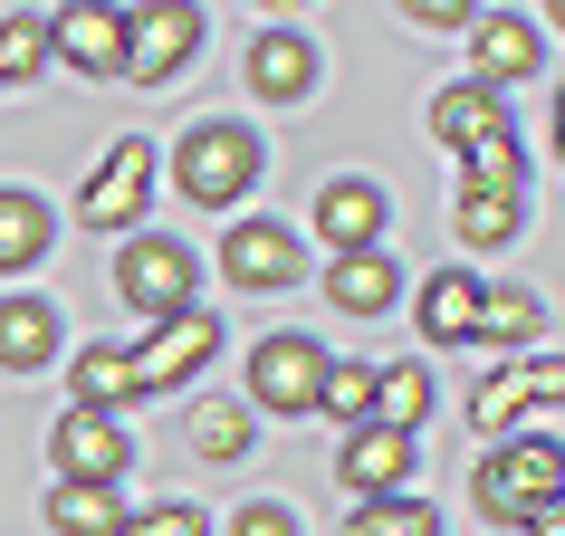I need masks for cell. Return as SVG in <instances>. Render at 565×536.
I'll return each instance as SVG.
<instances>
[{
    "label": "cell",
    "instance_id": "obj_32",
    "mask_svg": "<svg viewBox=\"0 0 565 536\" xmlns=\"http://www.w3.org/2000/svg\"><path fill=\"white\" fill-rule=\"evenodd\" d=\"M413 20H422V30H470V10H460V0H422Z\"/></svg>",
    "mask_w": 565,
    "mask_h": 536
},
{
    "label": "cell",
    "instance_id": "obj_7",
    "mask_svg": "<svg viewBox=\"0 0 565 536\" xmlns=\"http://www.w3.org/2000/svg\"><path fill=\"white\" fill-rule=\"evenodd\" d=\"M221 278H231L239 298H278V288H298L307 278V239L288 221H231L221 239Z\"/></svg>",
    "mask_w": 565,
    "mask_h": 536
},
{
    "label": "cell",
    "instance_id": "obj_1",
    "mask_svg": "<svg viewBox=\"0 0 565 536\" xmlns=\"http://www.w3.org/2000/svg\"><path fill=\"white\" fill-rule=\"evenodd\" d=\"M259 135L249 125H231V116H202V125H182L173 135V192L192 211H231V202H249L259 192Z\"/></svg>",
    "mask_w": 565,
    "mask_h": 536
},
{
    "label": "cell",
    "instance_id": "obj_18",
    "mask_svg": "<svg viewBox=\"0 0 565 536\" xmlns=\"http://www.w3.org/2000/svg\"><path fill=\"white\" fill-rule=\"evenodd\" d=\"M49 249H58V211L39 192H0V278H30Z\"/></svg>",
    "mask_w": 565,
    "mask_h": 536
},
{
    "label": "cell",
    "instance_id": "obj_9",
    "mask_svg": "<svg viewBox=\"0 0 565 536\" xmlns=\"http://www.w3.org/2000/svg\"><path fill=\"white\" fill-rule=\"evenodd\" d=\"M145 202H153V144L125 135V144H106V163L87 173L77 221H87V231H125V221H145Z\"/></svg>",
    "mask_w": 565,
    "mask_h": 536
},
{
    "label": "cell",
    "instance_id": "obj_17",
    "mask_svg": "<svg viewBox=\"0 0 565 536\" xmlns=\"http://www.w3.org/2000/svg\"><path fill=\"white\" fill-rule=\"evenodd\" d=\"M327 298L345 307V317H384V307L403 298V268H393V249H345V259H327Z\"/></svg>",
    "mask_w": 565,
    "mask_h": 536
},
{
    "label": "cell",
    "instance_id": "obj_15",
    "mask_svg": "<svg viewBox=\"0 0 565 536\" xmlns=\"http://www.w3.org/2000/svg\"><path fill=\"white\" fill-rule=\"evenodd\" d=\"M556 393H565V364H556V355L499 364V374H489V384L470 393V421H479V431H508V421H518V412H546Z\"/></svg>",
    "mask_w": 565,
    "mask_h": 536
},
{
    "label": "cell",
    "instance_id": "obj_29",
    "mask_svg": "<svg viewBox=\"0 0 565 536\" xmlns=\"http://www.w3.org/2000/svg\"><path fill=\"white\" fill-rule=\"evenodd\" d=\"M345 536H441V517H431V507H422L413 489H403V499H364Z\"/></svg>",
    "mask_w": 565,
    "mask_h": 536
},
{
    "label": "cell",
    "instance_id": "obj_13",
    "mask_svg": "<svg viewBox=\"0 0 565 536\" xmlns=\"http://www.w3.org/2000/svg\"><path fill=\"white\" fill-rule=\"evenodd\" d=\"M508 135H518V125H508V106H499L489 87H470V77H450V87L431 96V144H450L460 163H470V153H489V144H508Z\"/></svg>",
    "mask_w": 565,
    "mask_h": 536
},
{
    "label": "cell",
    "instance_id": "obj_19",
    "mask_svg": "<svg viewBox=\"0 0 565 536\" xmlns=\"http://www.w3.org/2000/svg\"><path fill=\"white\" fill-rule=\"evenodd\" d=\"M58 307L49 298H0V374H39V364L58 355Z\"/></svg>",
    "mask_w": 565,
    "mask_h": 536
},
{
    "label": "cell",
    "instance_id": "obj_26",
    "mask_svg": "<svg viewBox=\"0 0 565 536\" xmlns=\"http://www.w3.org/2000/svg\"><path fill=\"white\" fill-rule=\"evenodd\" d=\"M422 412H431V374L422 364H374V421L384 431H422Z\"/></svg>",
    "mask_w": 565,
    "mask_h": 536
},
{
    "label": "cell",
    "instance_id": "obj_28",
    "mask_svg": "<svg viewBox=\"0 0 565 536\" xmlns=\"http://www.w3.org/2000/svg\"><path fill=\"white\" fill-rule=\"evenodd\" d=\"M39 67H49V20H30V10H20V20H0V96L30 87Z\"/></svg>",
    "mask_w": 565,
    "mask_h": 536
},
{
    "label": "cell",
    "instance_id": "obj_2",
    "mask_svg": "<svg viewBox=\"0 0 565 536\" xmlns=\"http://www.w3.org/2000/svg\"><path fill=\"white\" fill-rule=\"evenodd\" d=\"M556 479H565V450H556V403L536 412V431L499 441L489 460L470 470V499L499 517V527H527L536 507H556Z\"/></svg>",
    "mask_w": 565,
    "mask_h": 536
},
{
    "label": "cell",
    "instance_id": "obj_16",
    "mask_svg": "<svg viewBox=\"0 0 565 536\" xmlns=\"http://www.w3.org/2000/svg\"><path fill=\"white\" fill-rule=\"evenodd\" d=\"M49 58H67L77 77H125V10H58Z\"/></svg>",
    "mask_w": 565,
    "mask_h": 536
},
{
    "label": "cell",
    "instance_id": "obj_25",
    "mask_svg": "<svg viewBox=\"0 0 565 536\" xmlns=\"http://www.w3.org/2000/svg\"><path fill=\"white\" fill-rule=\"evenodd\" d=\"M116 527H125L116 489H77V479L49 489V536H116Z\"/></svg>",
    "mask_w": 565,
    "mask_h": 536
},
{
    "label": "cell",
    "instance_id": "obj_21",
    "mask_svg": "<svg viewBox=\"0 0 565 536\" xmlns=\"http://www.w3.org/2000/svg\"><path fill=\"white\" fill-rule=\"evenodd\" d=\"M422 345H470V317H479V278L470 268H441L431 288H422Z\"/></svg>",
    "mask_w": 565,
    "mask_h": 536
},
{
    "label": "cell",
    "instance_id": "obj_4",
    "mask_svg": "<svg viewBox=\"0 0 565 536\" xmlns=\"http://www.w3.org/2000/svg\"><path fill=\"white\" fill-rule=\"evenodd\" d=\"M192 278H202V268H192V249H182L173 231H145V239H125V249H116V298L135 307L145 326H163V317L192 307Z\"/></svg>",
    "mask_w": 565,
    "mask_h": 536
},
{
    "label": "cell",
    "instance_id": "obj_22",
    "mask_svg": "<svg viewBox=\"0 0 565 536\" xmlns=\"http://www.w3.org/2000/svg\"><path fill=\"white\" fill-rule=\"evenodd\" d=\"M450 231H460V249H508V239H518V192L460 182V192H450Z\"/></svg>",
    "mask_w": 565,
    "mask_h": 536
},
{
    "label": "cell",
    "instance_id": "obj_20",
    "mask_svg": "<svg viewBox=\"0 0 565 536\" xmlns=\"http://www.w3.org/2000/svg\"><path fill=\"white\" fill-rule=\"evenodd\" d=\"M536 335H546V298L536 288H479L470 345H536Z\"/></svg>",
    "mask_w": 565,
    "mask_h": 536
},
{
    "label": "cell",
    "instance_id": "obj_27",
    "mask_svg": "<svg viewBox=\"0 0 565 536\" xmlns=\"http://www.w3.org/2000/svg\"><path fill=\"white\" fill-rule=\"evenodd\" d=\"M317 412H335L345 431L374 421V364H335V355H327V374H317Z\"/></svg>",
    "mask_w": 565,
    "mask_h": 536
},
{
    "label": "cell",
    "instance_id": "obj_14",
    "mask_svg": "<svg viewBox=\"0 0 565 536\" xmlns=\"http://www.w3.org/2000/svg\"><path fill=\"white\" fill-rule=\"evenodd\" d=\"M249 96L259 106H307L317 96V39L307 30H259L249 39Z\"/></svg>",
    "mask_w": 565,
    "mask_h": 536
},
{
    "label": "cell",
    "instance_id": "obj_23",
    "mask_svg": "<svg viewBox=\"0 0 565 536\" xmlns=\"http://www.w3.org/2000/svg\"><path fill=\"white\" fill-rule=\"evenodd\" d=\"M77 412H125L135 403V364H125V345H77Z\"/></svg>",
    "mask_w": 565,
    "mask_h": 536
},
{
    "label": "cell",
    "instance_id": "obj_12",
    "mask_svg": "<svg viewBox=\"0 0 565 536\" xmlns=\"http://www.w3.org/2000/svg\"><path fill=\"white\" fill-rule=\"evenodd\" d=\"M413 470H422L413 431H384V421H355V431H345V450H335V479H345L355 499H403V489H413Z\"/></svg>",
    "mask_w": 565,
    "mask_h": 536
},
{
    "label": "cell",
    "instance_id": "obj_30",
    "mask_svg": "<svg viewBox=\"0 0 565 536\" xmlns=\"http://www.w3.org/2000/svg\"><path fill=\"white\" fill-rule=\"evenodd\" d=\"M116 536H211V517L192 499H163V507H145V517H125Z\"/></svg>",
    "mask_w": 565,
    "mask_h": 536
},
{
    "label": "cell",
    "instance_id": "obj_6",
    "mask_svg": "<svg viewBox=\"0 0 565 536\" xmlns=\"http://www.w3.org/2000/svg\"><path fill=\"white\" fill-rule=\"evenodd\" d=\"M202 49V10L192 0H145V10H125V77L135 87H173L182 67Z\"/></svg>",
    "mask_w": 565,
    "mask_h": 536
},
{
    "label": "cell",
    "instance_id": "obj_10",
    "mask_svg": "<svg viewBox=\"0 0 565 536\" xmlns=\"http://www.w3.org/2000/svg\"><path fill=\"white\" fill-rule=\"evenodd\" d=\"M49 460H58V479H77V489H116L125 460H135V441H125L116 412H77V403H67L58 431H49Z\"/></svg>",
    "mask_w": 565,
    "mask_h": 536
},
{
    "label": "cell",
    "instance_id": "obj_5",
    "mask_svg": "<svg viewBox=\"0 0 565 536\" xmlns=\"http://www.w3.org/2000/svg\"><path fill=\"white\" fill-rule=\"evenodd\" d=\"M211 355H221V317H211V307H182V317H163V326H145V345H125V364H135V403L192 384Z\"/></svg>",
    "mask_w": 565,
    "mask_h": 536
},
{
    "label": "cell",
    "instance_id": "obj_8",
    "mask_svg": "<svg viewBox=\"0 0 565 536\" xmlns=\"http://www.w3.org/2000/svg\"><path fill=\"white\" fill-rule=\"evenodd\" d=\"M546 67V30L518 20V10H470V87H527Z\"/></svg>",
    "mask_w": 565,
    "mask_h": 536
},
{
    "label": "cell",
    "instance_id": "obj_11",
    "mask_svg": "<svg viewBox=\"0 0 565 536\" xmlns=\"http://www.w3.org/2000/svg\"><path fill=\"white\" fill-rule=\"evenodd\" d=\"M384 221H393V192L364 182V173H335L327 192H317V211H307V231L327 239L335 259H345V249H384Z\"/></svg>",
    "mask_w": 565,
    "mask_h": 536
},
{
    "label": "cell",
    "instance_id": "obj_24",
    "mask_svg": "<svg viewBox=\"0 0 565 536\" xmlns=\"http://www.w3.org/2000/svg\"><path fill=\"white\" fill-rule=\"evenodd\" d=\"M192 450L221 460V470L249 460V450H259V412H249V403H202V412H192Z\"/></svg>",
    "mask_w": 565,
    "mask_h": 536
},
{
    "label": "cell",
    "instance_id": "obj_31",
    "mask_svg": "<svg viewBox=\"0 0 565 536\" xmlns=\"http://www.w3.org/2000/svg\"><path fill=\"white\" fill-rule=\"evenodd\" d=\"M231 536H298V517H288L278 499H249V507L231 517Z\"/></svg>",
    "mask_w": 565,
    "mask_h": 536
},
{
    "label": "cell",
    "instance_id": "obj_3",
    "mask_svg": "<svg viewBox=\"0 0 565 536\" xmlns=\"http://www.w3.org/2000/svg\"><path fill=\"white\" fill-rule=\"evenodd\" d=\"M317 374H327V345L278 326V335L249 345V393H239V403L268 412V421H307V412H317Z\"/></svg>",
    "mask_w": 565,
    "mask_h": 536
}]
</instances>
